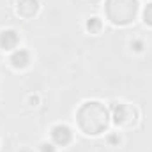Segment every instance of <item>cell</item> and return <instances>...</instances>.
<instances>
[{
  "mask_svg": "<svg viewBox=\"0 0 152 152\" xmlns=\"http://www.w3.org/2000/svg\"><path fill=\"white\" fill-rule=\"evenodd\" d=\"M78 124L87 134H99L103 129H106L108 113L101 103H85L78 112Z\"/></svg>",
  "mask_w": 152,
  "mask_h": 152,
  "instance_id": "cell-1",
  "label": "cell"
},
{
  "mask_svg": "<svg viewBox=\"0 0 152 152\" xmlns=\"http://www.w3.org/2000/svg\"><path fill=\"white\" fill-rule=\"evenodd\" d=\"M138 11L136 0H108L106 4V12L108 18L115 25H126L129 23Z\"/></svg>",
  "mask_w": 152,
  "mask_h": 152,
  "instance_id": "cell-2",
  "label": "cell"
},
{
  "mask_svg": "<svg viewBox=\"0 0 152 152\" xmlns=\"http://www.w3.org/2000/svg\"><path fill=\"white\" fill-rule=\"evenodd\" d=\"M115 122L118 126H124V127H129L134 124L136 120V110L129 104H118L115 108Z\"/></svg>",
  "mask_w": 152,
  "mask_h": 152,
  "instance_id": "cell-3",
  "label": "cell"
},
{
  "mask_svg": "<svg viewBox=\"0 0 152 152\" xmlns=\"http://www.w3.org/2000/svg\"><path fill=\"white\" fill-rule=\"evenodd\" d=\"M37 11H39L37 0H20L18 2V7H16V12L21 18H25V20H30Z\"/></svg>",
  "mask_w": 152,
  "mask_h": 152,
  "instance_id": "cell-4",
  "label": "cell"
},
{
  "mask_svg": "<svg viewBox=\"0 0 152 152\" xmlns=\"http://www.w3.org/2000/svg\"><path fill=\"white\" fill-rule=\"evenodd\" d=\"M51 138L58 145H66L71 140V129L67 126H55L51 129Z\"/></svg>",
  "mask_w": 152,
  "mask_h": 152,
  "instance_id": "cell-5",
  "label": "cell"
},
{
  "mask_svg": "<svg viewBox=\"0 0 152 152\" xmlns=\"http://www.w3.org/2000/svg\"><path fill=\"white\" fill-rule=\"evenodd\" d=\"M18 44V36L14 30H4L0 32V48L2 50H12Z\"/></svg>",
  "mask_w": 152,
  "mask_h": 152,
  "instance_id": "cell-6",
  "label": "cell"
},
{
  "mask_svg": "<svg viewBox=\"0 0 152 152\" xmlns=\"http://www.w3.org/2000/svg\"><path fill=\"white\" fill-rule=\"evenodd\" d=\"M11 64H12L14 67H18V69L27 67V66L30 64V55H28V51H25V50L16 51V53L11 57Z\"/></svg>",
  "mask_w": 152,
  "mask_h": 152,
  "instance_id": "cell-7",
  "label": "cell"
},
{
  "mask_svg": "<svg viewBox=\"0 0 152 152\" xmlns=\"http://www.w3.org/2000/svg\"><path fill=\"white\" fill-rule=\"evenodd\" d=\"M87 28H88L90 32H99V28H101V21H99V18H92V20L87 23Z\"/></svg>",
  "mask_w": 152,
  "mask_h": 152,
  "instance_id": "cell-8",
  "label": "cell"
},
{
  "mask_svg": "<svg viewBox=\"0 0 152 152\" xmlns=\"http://www.w3.org/2000/svg\"><path fill=\"white\" fill-rule=\"evenodd\" d=\"M143 20H145V23L152 25V4H149V5L145 7V11H143Z\"/></svg>",
  "mask_w": 152,
  "mask_h": 152,
  "instance_id": "cell-9",
  "label": "cell"
}]
</instances>
